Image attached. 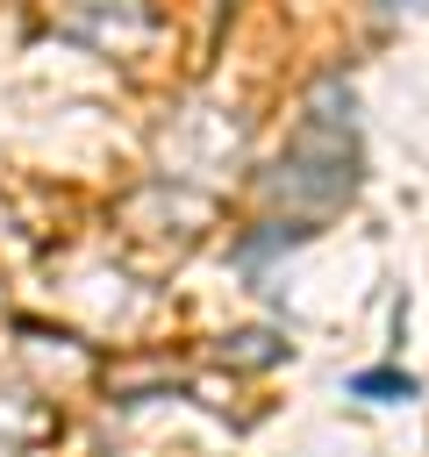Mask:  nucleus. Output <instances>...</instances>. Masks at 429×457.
Returning a JSON list of instances; mask_svg holds the SVG:
<instances>
[{
	"instance_id": "f257e3e1",
	"label": "nucleus",
	"mask_w": 429,
	"mask_h": 457,
	"mask_svg": "<svg viewBox=\"0 0 429 457\" xmlns=\"http://www.w3.org/2000/svg\"><path fill=\"white\" fill-rule=\"evenodd\" d=\"M415 393H422V386H415V371H393V364H379V371H358V378H350V400H379V407H386V400H415Z\"/></svg>"
}]
</instances>
